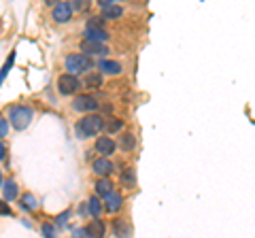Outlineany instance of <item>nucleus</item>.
Segmentation results:
<instances>
[{
	"label": "nucleus",
	"mask_w": 255,
	"mask_h": 238,
	"mask_svg": "<svg viewBox=\"0 0 255 238\" xmlns=\"http://www.w3.org/2000/svg\"><path fill=\"white\" fill-rule=\"evenodd\" d=\"M102 128H105V117L92 111V113H87L85 117H81L77 121L75 134H77V138H92L94 134H100Z\"/></svg>",
	"instance_id": "obj_1"
},
{
	"label": "nucleus",
	"mask_w": 255,
	"mask_h": 238,
	"mask_svg": "<svg viewBox=\"0 0 255 238\" xmlns=\"http://www.w3.org/2000/svg\"><path fill=\"white\" fill-rule=\"evenodd\" d=\"M92 66H94V60L87 53H68L66 60H64V68L70 75H83Z\"/></svg>",
	"instance_id": "obj_2"
},
{
	"label": "nucleus",
	"mask_w": 255,
	"mask_h": 238,
	"mask_svg": "<svg viewBox=\"0 0 255 238\" xmlns=\"http://www.w3.org/2000/svg\"><path fill=\"white\" fill-rule=\"evenodd\" d=\"M32 117H34V111H32V107H26V105H17L9 111V121L15 130H26L32 123Z\"/></svg>",
	"instance_id": "obj_3"
},
{
	"label": "nucleus",
	"mask_w": 255,
	"mask_h": 238,
	"mask_svg": "<svg viewBox=\"0 0 255 238\" xmlns=\"http://www.w3.org/2000/svg\"><path fill=\"white\" fill-rule=\"evenodd\" d=\"M81 85L83 83L79 81V75L66 73V75H60V79H58V90L62 96H75V94L81 90Z\"/></svg>",
	"instance_id": "obj_4"
},
{
	"label": "nucleus",
	"mask_w": 255,
	"mask_h": 238,
	"mask_svg": "<svg viewBox=\"0 0 255 238\" xmlns=\"http://www.w3.org/2000/svg\"><path fill=\"white\" fill-rule=\"evenodd\" d=\"M73 109L79 113H92V111H98V100L90 94H83V96H77V100L73 102Z\"/></svg>",
	"instance_id": "obj_5"
},
{
	"label": "nucleus",
	"mask_w": 255,
	"mask_h": 238,
	"mask_svg": "<svg viewBox=\"0 0 255 238\" xmlns=\"http://www.w3.org/2000/svg\"><path fill=\"white\" fill-rule=\"evenodd\" d=\"M53 21L55 23H68L70 19H73V9H70V4L68 2H60L58 4H53Z\"/></svg>",
	"instance_id": "obj_6"
},
{
	"label": "nucleus",
	"mask_w": 255,
	"mask_h": 238,
	"mask_svg": "<svg viewBox=\"0 0 255 238\" xmlns=\"http://www.w3.org/2000/svg\"><path fill=\"white\" fill-rule=\"evenodd\" d=\"M122 206H124V196L122 194H117V192H111L105 196V204H102V209H105L107 213H117V211H122Z\"/></svg>",
	"instance_id": "obj_7"
},
{
	"label": "nucleus",
	"mask_w": 255,
	"mask_h": 238,
	"mask_svg": "<svg viewBox=\"0 0 255 238\" xmlns=\"http://www.w3.org/2000/svg\"><path fill=\"white\" fill-rule=\"evenodd\" d=\"M92 170H94V174H98V177H111L113 170H115V166H113V162H111L109 157L102 155L100 160H94Z\"/></svg>",
	"instance_id": "obj_8"
},
{
	"label": "nucleus",
	"mask_w": 255,
	"mask_h": 238,
	"mask_svg": "<svg viewBox=\"0 0 255 238\" xmlns=\"http://www.w3.org/2000/svg\"><path fill=\"white\" fill-rule=\"evenodd\" d=\"M115 149H117V142L111 138V136H98L96 138V151H98L100 155H113L115 153Z\"/></svg>",
	"instance_id": "obj_9"
},
{
	"label": "nucleus",
	"mask_w": 255,
	"mask_h": 238,
	"mask_svg": "<svg viewBox=\"0 0 255 238\" xmlns=\"http://www.w3.org/2000/svg\"><path fill=\"white\" fill-rule=\"evenodd\" d=\"M81 49H83V53H87V55H105V53L109 51L105 43L92 41V38H85V41L81 43Z\"/></svg>",
	"instance_id": "obj_10"
},
{
	"label": "nucleus",
	"mask_w": 255,
	"mask_h": 238,
	"mask_svg": "<svg viewBox=\"0 0 255 238\" xmlns=\"http://www.w3.org/2000/svg\"><path fill=\"white\" fill-rule=\"evenodd\" d=\"M98 68H100V73H105V75H122V70H124V66L119 64V62H115V60H100L98 62Z\"/></svg>",
	"instance_id": "obj_11"
},
{
	"label": "nucleus",
	"mask_w": 255,
	"mask_h": 238,
	"mask_svg": "<svg viewBox=\"0 0 255 238\" xmlns=\"http://www.w3.org/2000/svg\"><path fill=\"white\" fill-rule=\"evenodd\" d=\"M83 232H85V236H105L107 226L102 224V221H100L98 217H94L92 224H87V226L83 228Z\"/></svg>",
	"instance_id": "obj_12"
},
{
	"label": "nucleus",
	"mask_w": 255,
	"mask_h": 238,
	"mask_svg": "<svg viewBox=\"0 0 255 238\" xmlns=\"http://www.w3.org/2000/svg\"><path fill=\"white\" fill-rule=\"evenodd\" d=\"M85 38H92V41H100V43H105L109 34H107V30L102 28V26H87L85 30Z\"/></svg>",
	"instance_id": "obj_13"
},
{
	"label": "nucleus",
	"mask_w": 255,
	"mask_h": 238,
	"mask_svg": "<svg viewBox=\"0 0 255 238\" xmlns=\"http://www.w3.org/2000/svg\"><path fill=\"white\" fill-rule=\"evenodd\" d=\"M124 15V6H119V4H109V6H105V9H102V15L100 17L102 19H119Z\"/></svg>",
	"instance_id": "obj_14"
},
{
	"label": "nucleus",
	"mask_w": 255,
	"mask_h": 238,
	"mask_svg": "<svg viewBox=\"0 0 255 238\" xmlns=\"http://www.w3.org/2000/svg\"><path fill=\"white\" fill-rule=\"evenodd\" d=\"M2 196H4V200H15L17 198V183H15L13 179H9L6 183L2 185Z\"/></svg>",
	"instance_id": "obj_15"
},
{
	"label": "nucleus",
	"mask_w": 255,
	"mask_h": 238,
	"mask_svg": "<svg viewBox=\"0 0 255 238\" xmlns=\"http://www.w3.org/2000/svg\"><path fill=\"white\" fill-rule=\"evenodd\" d=\"M113 192V183L107 179V177H100V181L96 183V194H98L100 198H105L107 194H111Z\"/></svg>",
	"instance_id": "obj_16"
},
{
	"label": "nucleus",
	"mask_w": 255,
	"mask_h": 238,
	"mask_svg": "<svg viewBox=\"0 0 255 238\" xmlns=\"http://www.w3.org/2000/svg\"><path fill=\"white\" fill-rule=\"evenodd\" d=\"M87 213H90L92 217H100V213H102V202H100V196L90 198V202H87Z\"/></svg>",
	"instance_id": "obj_17"
},
{
	"label": "nucleus",
	"mask_w": 255,
	"mask_h": 238,
	"mask_svg": "<svg viewBox=\"0 0 255 238\" xmlns=\"http://www.w3.org/2000/svg\"><path fill=\"white\" fill-rule=\"evenodd\" d=\"M38 206V202H36V198L32 196V194H23L21 196V209H26V211H34Z\"/></svg>",
	"instance_id": "obj_18"
},
{
	"label": "nucleus",
	"mask_w": 255,
	"mask_h": 238,
	"mask_svg": "<svg viewBox=\"0 0 255 238\" xmlns=\"http://www.w3.org/2000/svg\"><path fill=\"white\" fill-rule=\"evenodd\" d=\"M85 87H90V90H96V87H100L102 85V75L100 73H92V75H87V79H85V83H83Z\"/></svg>",
	"instance_id": "obj_19"
},
{
	"label": "nucleus",
	"mask_w": 255,
	"mask_h": 238,
	"mask_svg": "<svg viewBox=\"0 0 255 238\" xmlns=\"http://www.w3.org/2000/svg\"><path fill=\"white\" fill-rule=\"evenodd\" d=\"M113 228H115V234L117 236H128V234H130V228H128V224H126L124 219H115Z\"/></svg>",
	"instance_id": "obj_20"
},
{
	"label": "nucleus",
	"mask_w": 255,
	"mask_h": 238,
	"mask_svg": "<svg viewBox=\"0 0 255 238\" xmlns=\"http://www.w3.org/2000/svg\"><path fill=\"white\" fill-rule=\"evenodd\" d=\"M68 4H70V9H73V13H81L85 11L87 6H90V0H68Z\"/></svg>",
	"instance_id": "obj_21"
},
{
	"label": "nucleus",
	"mask_w": 255,
	"mask_h": 238,
	"mask_svg": "<svg viewBox=\"0 0 255 238\" xmlns=\"http://www.w3.org/2000/svg\"><path fill=\"white\" fill-rule=\"evenodd\" d=\"M13 62H15V51L9 55V60L4 62V66H2V70H0V85H2V81H4V77L9 75V70L13 68Z\"/></svg>",
	"instance_id": "obj_22"
},
{
	"label": "nucleus",
	"mask_w": 255,
	"mask_h": 238,
	"mask_svg": "<svg viewBox=\"0 0 255 238\" xmlns=\"http://www.w3.org/2000/svg\"><path fill=\"white\" fill-rule=\"evenodd\" d=\"M105 128H107L109 134H117L119 130L124 128V121H122V119H111L109 123H105Z\"/></svg>",
	"instance_id": "obj_23"
},
{
	"label": "nucleus",
	"mask_w": 255,
	"mask_h": 238,
	"mask_svg": "<svg viewBox=\"0 0 255 238\" xmlns=\"http://www.w3.org/2000/svg\"><path fill=\"white\" fill-rule=\"evenodd\" d=\"M134 145H136V140H134L132 134H124V136H122V149H124V151H132Z\"/></svg>",
	"instance_id": "obj_24"
},
{
	"label": "nucleus",
	"mask_w": 255,
	"mask_h": 238,
	"mask_svg": "<svg viewBox=\"0 0 255 238\" xmlns=\"http://www.w3.org/2000/svg\"><path fill=\"white\" fill-rule=\"evenodd\" d=\"M122 179H124L126 187H134V183H136V181H134V172H132V170H126V172L122 174Z\"/></svg>",
	"instance_id": "obj_25"
},
{
	"label": "nucleus",
	"mask_w": 255,
	"mask_h": 238,
	"mask_svg": "<svg viewBox=\"0 0 255 238\" xmlns=\"http://www.w3.org/2000/svg\"><path fill=\"white\" fill-rule=\"evenodd\" d=\"M6 134H9V121L4 117H0V140H2Z\"/></svg>",
	"instance_id": "obj_26"
},
{
	"label": "nucleus",
	"mask_w": 255,
	"mask_h": 238,
	"mask_svg": "<svg viewBox=\"0 0 255 238\" xmlns=\"http://www.w3.org/2000/svg\"><path fill=\"white\" fill-rule=\"evenodd\" d=\"M0 215H11V209L4 204V200H0Z\"/></svg>",
	"instance_id": "obj_27"
},
{
	"label": "nucleus",
	"mask_w": 255,
	"mask_h": 238,
	"mask_svg": "<svg viewBox=\"0 0 255 238\" xmlns=\"http://www.w3.org/2000/svg\"><path fill=\"white\" fill-rule=\"evenodd\" d=\"M96 2H98V6H102V9H105V6H109V4H113L115 0H96Z\"/></svg>",
	"instance_id": "obj_28"
},
{
	"label": "nucleus",
	"mask_w": 255,
	"mask_h": 238,
	"mask_svg": "<svg viewBox=\"0 0 255 238\" xmlns=\"http://www.w3.org/2000/svg\"><path fill=\"white\" fill-rule=\"evenodd\" d=\"M4 157H6V147L0 142V160H4Z\"/></svg>",
	"instance_id": "obj_29"
},
{
	"label": "nucleus",
	"mask_w": 255,
	"mask_h": 238,
	"mask_svg": "<svg viewBox=\"0 0 255 238\" xmlns=\"http://www.w3.org/2000/svg\"><path fill=\"white\" fill-rule=\"evenodd\" d=\"M43 232H45L47 236H51V234H53V228H51V226H43Z\"/></svg>",
	"instance_id": "obj_30"
},
{
	"label": "nucleus",
	"mask_w": 255,
	"mask_h": 238,
	"mask_svg": "<svg viewBox=\"0 0 255 238\" xmlns=\"http://www.w3.org/2000/svg\"><path fill=\"white\" fill-rule=\"evenodd\" d=\"M43 2H45L47 6H53V4H58V2H60V0H43Z\"/></svg>",
	"instance_id": "obj_31"
},
{
	"label": "nucleus",
	"mask_w": 255,
	"mask_h": 238,
	"mask_svg": "<svg viewBox=\"0 0 255 238\" xmlns=\"http://www.w3.org/2000/svg\"><path fill=\"white\" fill-rule=\"evenodd\" d=\"M0 187H2V174H0Z\"/></svg>",
	"instance_id": "obj_32"
}]
</instances>
